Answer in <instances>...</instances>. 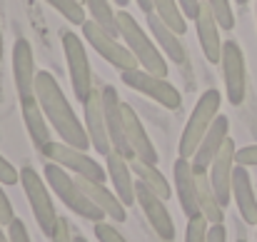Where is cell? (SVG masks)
Here are the masks:
<instances>
[{
	"mask_svg": "<svg viewBox=\"0 0 257 242\" xmlns=\"http://www.w3.org/2000/svg\"><path fill=\"white\" fill-rule=\"evenodd\" d=\"M50 3L70 25H83L85 23V5L83 0H45Z\"/></svg>",
	"mask_w": 257,
	"mask_h": 242,
	"instance_id": "29",
	"label": "cell"
},
{
	"mask_svg": "<svg viewBox=\"0 0 257 242\" xmlns=\"http://www.w3.org/2000/svg\"><path fill=\"white\" fill-rule=\"evenodd\" d=\"M53 242H75V235L70 232V222L68 217H60L58 215V222H55V230H53Z\"/></svg>",
	"mask_w": 257,
	"mask_h": 242,
	"instance_id": "33",
	"label": "cell"
},
{
	"mask_svg": "<svg viewBox=\"0 0 257 242\" xmlns=\"http://www.w3.org/2000/svg\"><path fill=\"white\" fill-rule=\"evenodd\" d=\"M197 180V200H200V212L210 225H220L225 222V207L220 205L212 185H210V175L207 172H195Z\"/></svg>",
	"mask_w": 257,
	"mask_h": 242,
	"instance_id": "25",
	"label": "cell"
},
{
	"mask_svg": "<svg viewBox=\"0 0 257 242\" xmlns=\"http://www.w3.org/2000/svg\"><path fill=\"white\" fill-rule=\"evenodd\" d=\"M177 3H180V8H182V15H185L187 20H195L202 0H177Z\"/></svg>",
	"mask_w": 257,
	"mask_h": 242,
	"instance_id": "38",
	"label": "cell"
},
{
	"mask_svg": "<svg viewBox=\"0 0 257 242\" xmlns=\"http://www.w3.org/2000/svg\"><path fill=\"white\" fill-rule=\"evenodd\" d=\"M207 230H210V222L202 215L190 217L187 230H185V242H207Z\"/></svg>",
	"mask_w": 257,
	"mask_h": 242,
	"instance_id": "31",
	"label": "cell"
},
{
	"mask_svg": "<svg viewBox=\"0 0 257 242\" xmlns=\"http://www.w3.org/2000/svg\"><path fill=\"white\" fill-rule=\"evenodd\" d=\"M117 25H120V38L127 45V50L135 55L138 65L153 75L168 78V63H165L163 50L125 8H120V13H117Z\"/></svg>",
	"mask_w": 257,
	"mask_h": 242,
	"instance_id": "2",
	"label": "cell"
},
{
	"mask_svg": "<svg viewBox=\"0 0 257 242\" xmlns=\"http://www.w3.org/2000/svg\"><path fill=\"white\" fill-rule=\"evenodd\" d=\"M235 155H237L235 140L227 138L222 143L217 158L210 165V185H212V190H215V195H217L222 207H227L230 200H232V172H235V165H237Z\"/></svg>",
	"mask_w": 257,
	"mask_h": 242,
	"instance_id": "13",
	"label": "cell"
},
{
	"mask_svg": "<svg viewBox=\"0 0 257 242\" xmlns=\"http://www.w3.org/2000/svg\"><path fill=\"white\" fill-rule=\"evenodd\" d=\"M130 170H133V175L145 185V187H150L155 195H160L165 202L172 197V187L170 182L165 180V175L158 170V165H150V162H143L138 160V158H133L130 160Z\"/></svg>",
	"mask_w": 257,
	"mask_h": 242,
	"instance_id": "26",
	"label": "cell"
},
{
	"mask_svg": "<svg viewBox=\"0 0 257 242\" xmlns=\"http://www.w3.org/2000/svg\"><path fill=\"white\" fill-rule=\"evenodd\" d=\"M195 28H197V40L202 45V53L207 58V63H220L222 58V40H220V23L212 13V8L207 3H200L197 18H195Z\"/></svg>",
	"mask_w": 257,
	"mask_h": 242,
	"instance_id": "19",
	"label": "cell"
},
{
	"mask_svg": "<svg viewBox=\"0 0 257 242\" xmlns=\"http://www.w3.org/2000/svg\"><path fill=\"white\" fill-rule=\"evenodd\" d=\"M60 43H63V55L68 60L73 92H75L78 102H85L87 95L95 87V80H92V70H90V60H87L83 38L75 35L73 30H65V33H60Z\"/></svg>",
	"mask_w": 257,
	"mask_h": 242,
	"instance_id": "5",
	"label": "cell"
},
{
	"mask_svg": "<svg viewBox=\"0 0 257 242\" xmlns=\"http://www.w3.org/2000/svg\"><path fill=\"white\" fill-rule=\"evenodd\" d=\"M112 3H115V5H120V8H127V3H130V0H112Z\"/></svg>",
	"mask_w": 257,
	"mask_h": 242,
	"instance_id": "42",
	"label": "cell"
},
{
	"mask_svg": "<svg viewBox=\"0 0 257 242\" xmlns=\"http://www.w3.org/2000/svg\"><path fill=\"white\" fill-rule=\"evenodd\" d=\"M222 80H225V95L230 100V105H242L245 95H247V70H245V55L242 48L235 40H225L222 43Z\"/></svg>",
	"mask_w": 257,
	"mask_h": 242,
	"instance_id": "10",
	"label": "cell"
},
{
	"mask_svg": "<svg viewBox=\"0 0 257 242\" xmlns=\"http://www.w3.org/2000/svg\"><path fill=\"white\" fill-rule=\"evenodd\" d=\"M135 202L143 207L148 222L153 225V230L163 237L165 242L175 240V222H172L170 212L165 207V200L160 195H155L150 187H145L140 180H135Z\"/></svg>",
	"mask_w": 257,
	"mask_h": 242,
	"instance_id": "12",
	"label": "cell"
},
{
	"mask_svg": "<svg viewBox=\"0 0 257 242\" xmlns=\"http://www.w3.org/2000/svg\"><path fill=\"white\" fill-rule=\"evenodd\" d=\"M20 110H23V123L28 128V135L33 140V145L38 150H43L48 143H53L50 138V123L48 117L43 115V107L35 97H28V100H20Z\"/></svg>",
	"mask_w": 257,
	"mask_h": 242,
	"instance_id": "24",
	"label": "cell"
},
{
	"mask_svg": "<svg viewBox=\"0 0 257 242\" xmlns=\"http://www.w3.org/2000/svg\"><path fill=\"white\" fill-rule=\"evenodd\" d=\"M235 160L237 165H245V167H257V145H247V148L237 150Z\"/></svg>",
	"mask_w": 257,
	"mask_h": 242,
	"instance_id": "37",
	"label": "cell"
},
{
	"mask_svg": "<svg viewBox=\"0 0 257 242\" xmlns=\"http://www.w3.org/2000/svg\"><path fill=\"white\" fill-rule=\"evenodd\" d=\"M20 182H23V192H25V197L30 202V210L35 215L38 227L43 230V235L53 237V230H55V222H58V212H55L53 197H50L43 177L33 167H23L20 170Z\"/></svg>",
	"mask_w": 257,
	"mask_h": 242,
	"instance_id": "6",
	"label": "cell"
},
{
	"mask_svg": "<svg viewBox=\"0 0 257 242\" xmlns=\"http://www.w3.org/2000/svg\"><path fill=\"white\" fill-rule=\"evenodd\" d=\"M135 3H138V8H140L145 15H148V13H153V0H135Z\"/></svg>",
	"mask_w": 257,
	"mask_h": 242,
	"instance_id": "40",
	"label": "cell"
},
{
	"mask_svg": "<svg viewBox=\"0 0 257 242\" xmlns=\"http://www.w3.org/2000/svg\"><path fill=\"white\" fill-rule=\"evenodd\" d=\"M40 153H43V158H48L50 162H58L60 167L75 172L78 177H87V180H95V182H105V177H107V170L100 162L87 158L85 150H78V148H73L63 140L48 143Z\"/></svg>",
	"mask_w": 257,
	"mask_h": 242,
	"instance_id": "8",
	"label": "cell"
},
{
	"mask_svg": "<svg viewBox=\"0 0 257 242\" xmlns=\"http://www.w3.org/2000/svg\"><path fill=\"white\" fill-rule=\"evenodd\" d=\"M35 100L40 102L43 107V115L48 117V123L55 128V133L60 135L63 143L78 148V150H87L92 148L90 145V138H87L85 125L78 120L73 105L68 102L60 82L53 78V73L48 70H40L35 75Z\"/></svg>",
	"mask_w": 257,
	"mask_h": 242,
	"instance_id": "1",
	"label": "cell"
},
{
	"mask_svg": "<svg viewBox=\"0 0 257 242\" xmlns=\"http://www.w3.org/2000/svg\"><path fill=\"white\" fill-rule=\"evenodd\" d=\"M172 175H175V190H177V200H180V207L185 212V217H197L202 215L200 212V200H197V180H195V170H192V162L187 158H177L175 167H172Z\"/></svg>",
	"mask_w": 257,
	"mask_h": 242,
	"instance_id": "17",
	"label": "cell"
},
{
	"mask_svg": "<svg viewBox=\"0 0 257 242\" xmlns=\"http://www.w3.org/2000/svg\"><path fill=\"white\" fill-rule=\"evenodd\" d=\"M205 3L212 8V13H215V18H217L222 30H232L235 28V13H232V3L230 0H205Z\"/></svg>",
	"mask_w": 257,
	"mask_h": 242,
	"instance_id": "30",
	"label": "cell"
},
{
	"mask_svg": "<svg viewBox=\"0 0 257 242\" xmlns=\"http://www.w3.org/2000/svg\"><path fill=\"white\" fill-rule=\"evenodd\" d=\"M122 100L117 97V90L112 85H105L102 87V110H105V123H107V135H110V143H112V150L120 153L122 158L133 160V150L127 145V138H125V130H122V110H120Z\"/></svg>",
	"mask_w": 257,
	"mask_h": 242,
	"instance_id": "15",
	"label": "cell"
},
{
	"mask_svg": "<svg viewBox=\"0 0 257 242\" xmlns=\"http://www.w3.org/2000/svg\"><path fill=\"white\" fill-rule=\"evenodd\" d=\"M120 110H122V130H125V138H127V145H130L133 155L143 162L158 165V162H160L158 150H155V145L150 143V135H148V130L143 128L138 112H135L127 102H122Z\"/></svg>",
	"mask_w": 257,
	"mask_h": 242,
	"instance_id": "14",
	"label": "cell"
},
{
	"mask_svg": "<svg viewBox=\"0 0 257 242\" xmlns=\"http://www.w3.org/2000/svg\"><path fill=\"white\" fill-rule=\"evenodd\" d=\"M105 170H107V177L115 187V195L120 197V202L127 207V205H135V175L130 170V160L122 158L120 153H107L105 155Z\"/></svg>",
	"mask_w": 257,
	"mask_h": 242,
	"instance_id": "20",
	"label": "cell"
},
{
	"mask_svg": "<svg viewBox=\"0 0 257 242\" xmlns=\"http://www.w3.org/2000/svg\"><path fill=\"white\" fill-rule=\"evenodd\" d=\"M153 13L168 25L175 33L185 35L187 30V18L182 15V8L177 0H153Z\"/></svg>",
	"mask_w": 257,
	"mask_h": 242,
	"instance_id": "28",
	"label": "cell"
},
{
	"mask_svg": "<svg viewBox=\"0 0 257 242\" xmlns=\"http://www.w3.org/2000/svg\"><path fill=\"white\" fill-rule=\"evenodd\" d=\"M75 242H87V240L83 237V235H75Z\"/></svg>",
	"mask_w": 257,
	"mask_h": 242,
	"instance_id": "44",
	"label": "cell"
},
{
	"mask_svg": "<svg viewBox=\"0 0 257 242\" xmlns=\"http://www.w3.org/2000/svg\"><path fill=\"white\" fill-rule=\"evenodd\" d=\"M148 28L153 33V40L158 43V48L163 50V55L170 58V63L182 65L187 60V53H185V43H182V35L175 33L172 28H168L155 13H148Z\"/></svg>",
	"mask_w": 257,
	"mask_h": 242,
	"instance_id": "22",
	"label": "cell"
},
{
	"mask_svg": "<svg viewBox=\"0 0 257 242\" xmlns=\"http://www.w3.org/2000/svg\"><path fill=\"white\" fill-rule=\"evenodd\" d=\"M232 200L237 205L240 217L247 225H257V197H255V187H252V177H250L245 165H235V172H232Z\"/></svg>",
	"mask_w": 257,
	"mask_h": 242,
	"instance_id": "21",
	"label": "cell"
},
{
	"mask_svg": "<svg viewBox=\"0 0 257 242\" xmlns=\"http://www.w3.org/2000/svg\"><path fill=\"white\" fill-rule=\"evenodd\" d=\"M83 5H85V10L92 15V20L102 28V30H107L110 35H115V38H120V25H117V13L112 10V5H110V0H83Z\"/></svg>",
	"mask_w": 257,
	"mask_h": 242,
	"instance_id": "27",
	"label": "cell"
},
{
	"mask_svg": "<svg viewBox=\"0 0 257 242\" xmlns=\"http://www.w3.org/2000/svg\"><path fill=\"white\" fill-rule=\"evenodd\" d=\"M8 235H10V242H33L30 235H28V227L20 217H15L10 225H8Z\"/></svg>",
	"mask_w": 257,
	"mask_h": 242,
	"instance_id": "35",
	"label": "cell"
},
{
	"mask_svg": "<svg viewBox=\"0 0 257 242\" xmlns=\"http://www.w3.org/2000/svg\"><path fill=\"white\" fill-rule=\"evenodd\" d=\"M83 117H85V130L90 138V145L105 158L112 153V143L107 135V123H105V110H102V87H92L83 102Z\"/></svg>",
	"mask_w": 257,
	"mask_h": 242,
	"instance_id": "11",
	"label": "cell"
},
{
	"mask_svg": "<svg viewBox=\"0 0 257 242\" xmlns=\"http://www.w3.org/2000/svg\"><path fill=\"white\" fill-rule=\"evenodd\" d=\"M15 220V212H13V205H10V197L3 192V182H0V222L8 227L10 222Z\"/></svg>",
	"mask_w": 257,
	"mask_h": 242,
	"instance_id": "36",
	"label": "cell"
},
{
	"mask_svg": "<svg viewBox=\"0 0 257 242\" xmlns=\"http://www.w3.org/2000/svg\"><path fill=\"white\" fill-rule=\"evenodd\" d=\"M235 3H237V5H245V3H247V0H235Z\"/></svg>",
	"mask_w": 257,
	"mask_h": 242,
	"instance_id": "45",
	"label": "cell"
},
{
	"mask_svg": "<svg viewBox=\"0 0 257 242\" xmlns=\"http://www.w3.org/2000/svg\"><path fill=\"white\" fill-rule=\"evenodd\" d=\"M80 187L85 190V195L105 212V217H110L112 222H125L127 220V212H125V205L120 202V197L115 192H110L102 182H95V180H87V177H78Z\"/></svg>",
	"mask_w": 257,
	"mask_h": 242,
	"instance_id": "23",
	"label": "cell"
},
{
	"mask_svg": "<svg viewBox=\"0 0 257 242\" xmlns=\"http://www.w3.org/2000/svg\"><path fill=\"white\" fill-rule=\"evenodd\" d=\"M220 105H222L220 90L210 87V90H205V92L200 95V100L195 102V107H192V112H190V117H187V125L182 128V135H180V145H177L180 158H187V160H190V158L197 153V148H200L205 133L210 130V125H212L215 117L220 115Z\"/></svg>",
	"mask_w": 257,
	"mask_h": 242,
	"instance_id": "4",
	"label": "cell"
},
{
	"mask_svg": "<svg viewBox=\"0 0 257 242\" xmlns=\"http://www.w3.org/2000/svg\"><path fill=\"white\" fill-rule=\"evenodd\" d=\"M0 182L3 185H18L20 182V170L13 167V162H8L0 155Z\"/></svg>",
	"mask_w": 257,
	"mask_h": 242,
	"instance_id": "34",
	"label": "cell"
},
{
	"mask_svg": "<svg viewBox=\"0 0 257 242\" xmlns=\"http://www.w3.org/2000/svg\"><path fill=\"white\" fill-rule=\"evenodd\" d=\"M237 242H247V240H245V237H240V240H237Z\"/></svg>",
	"mask_w": 257,
	"mask_h": 242,
	"instance_id": "46",
	"label": "cell"
},
{
	"mask_svg": "<svg viewBox=\"0 0 257 242\" xmlns=\"http://www.w3.org/2000/svg\"><path fill=\"white\" fill-rule=\"evenodd\" d=\"M122 82L148 97H153L155 102H160L165 110H177L182 105V95L180 90L168 82V78H160V75H153L143 68H130V70H122Z\"/></svg>",
	"mask_w": 257,
	"mask_h": 242,
	"instance_id": "9",
	"label": "cell"
},
{
	"mask_svg": "<svg viewBox=\"0 0 257 242\" xmlns=\"http://www.w3.org/2000/svg\"><path fill=\"white\" fill-rule=\"evenodd\" d=\"M43 175H45V182L50 185V190L60 197V202H63L68 210H73L75 215L85 217L90 222H102V220H105V212L87 197L85 190H83L80 182H78V177H70L65 167H60L58 162L48 160Z\"/></svg>",
	"mask_w": 257,
	"mask_h": 242,
	"instance_id": "3",
	"label": "cell"
},
{
	"mask_svg": "<svg viewBox=\"0 0 257 242\" xmlns=\"http://www.w3.org/2000/svg\"><path fill=\"white\" fill-rule=\"evenodd\" d=\"M95 237L97 242H127L120 232H117V227H112L110 222H95Z\"/></svg>",
	"mask_w": 257,
	"mask_h": 242,
	"instance_id": "32",
	"label": "cell"
},
{
	"mask_svg": "<svg viewBox=\"0 0 257 242\" xmlns=\"http://www.w3.org/2000/svg\"><path fill=\"white\" fill-rule=\"evenodd\" d=\"M35 63H33V48L28 40H18L13 45V78H15V90L20 100L35 97Z\"/></svg>",
	"mask_w": 257,
	"mask_h": 242,
	"instance_id": "16",
	"label": "cell"
},
{
	"mask_svg": "<svg viewBox=\"0 0 257 242\" xmlns=\"http://www.w3.org/2000/svg\"><path fill=\"white\" fill-rule=\"evenodd\" d=\"M227 133H230V120H227L225 115H217L215 123L210 125V130L205 133V138H202L197 153L190 158L195 172H207V170H210V165H212V160L217 158L222 143L227 140Z\"/></svg>",
	"mask_w": 257,
	"mask_h": 242,
	"instance_id": "18",
	"label": "cell"
},
{
	"mask_svg": "<svg viewBox=\"0 0 257 242\" xmlns=\"http://www.w3.org/2000/svg\"><path fill=\"white\" fill-rule=\"evenodd\" d=\"M0 63H3V28H0Z\"/></svg>",
	"mask_w": 257,
	"mask_h": 242,
	"instance_id": "43",
	"label": "cell"
},
{
	"mask_svg": "<svg viewBox=\"0 0 257 242\" xmlns=\"http://www.w3.org/2000/svg\"><path fill=\"white\" fill-rule=\"evenodd\" d=\"M207 242H227L225 222H220V225H210V230H207Z\"/></svg>",
	"mask_w": 257,
	"mask_h": 242,
	"instance_id": "39",
	"label": "cell"
},
{
	"mask_svg": "<svg viewBox=\"0 0 257 242\" xmlns=\"http://www.w3.org/2000/svg\"><path fill=\"white\" fill-rule=\"evenodd\" d=\"M3 227H5V225L0 222V242H10V235H8V232H5Z\"/></svg>",
	"mask_w": 257,
	"mask_h": 242,
	"instance_id": "41",
	"label": "cell"
},
{
	"mask_svg": "<svg viewBox=\"0 0 257 242\" xmlns=\"http://www.w3.org/2000/svg\"><path fill=\"white\" fill-rule=\"evenodd\" d=\"M80 28H83L85 43H90V48H92L100 58H105L112 68H117L120 73H122V70H130V68H140L138 60H135V55L127 50V45L120 43V40H117L115 35H110L107 30H102L95 20H85Z\"/></svg>",
	"mask_w": 257,
	"mask_h": 242,
	"instance_id": "7",
	"label": "cell"
}]
</instances>
